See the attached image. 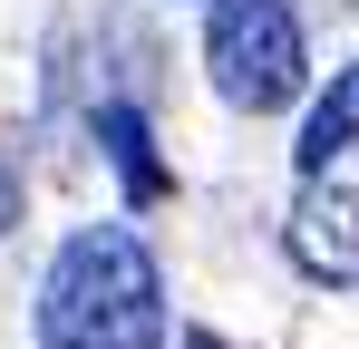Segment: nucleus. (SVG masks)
I'll list each match as a JSON object with an SVG mask.
<instances>
[{
  "label": "nucleus",
  "mask_w": 359,
  "mask_h": 349,
  "mask_svg": "<svg viewBox=\"0 0 359 349\" xmlns=\"http://www.w3.org/2000/svg\"><path fill=\"white\" fill-rule=\"evenodd\" d=\"M292 252L311 282H359V165H330L311 174V194L292 204Z\"/></svg>",
  "instance_id": "3"
},
{
  "label": "nucleus",
  "mask_w": 359,
  "mask_h": 349,
  "mask_svg": "<svg viewBox=\"0 0 359 349\" xmlns=\"http://www.w3.org/2000/svg\"><path fill=\"white\" fill-rule=\"evenodd\" d=\"M97 146H107V165L126 174V194H136V204H156V194H165V165H156L146 116H136V107H97Z\"/></svg>",
  "instance_id": "5"
},
{
  "label": "nucleus",
  "mask_w": 359,
  "mask_h": 349,
  "mask_svg": "<svg viewBox=\"0 0 359 349\" xmlns=\"http://www.w3.org/2000/svg\"><path fill=\"white\" fill-rule=\"evenodd\" d=\"M20 224V174H0V233Z\"/></svg>",
  "instance_id": "6"
},
{
  "label": "nucleus",
  "mask_w": 359,
  "mask_h": 349,
  "mask_svg": "<svg viewBox=\"0 0 359 349\" xmlns=\"http://www.w3.org/2000/svg\"><path fill=\"white\" fill-rule=\"evenodd\" d=\"M184 349H224V340H214V330H184Z\"/></svg>",
  "instance_id": "7"
},
{
  "label": "nucleus",
  "mask_w": 359,
  "mask_h": 349,
  "mask_svg": "<svg viewBox=\"0 0 359 349\" xmlns=\"http://www.w3.org/2000/svg\"><path fill=\"white\" fill-rule=\"evenodd\" d=\"M39 349H165V272L126 224L59 242L39 282Z\"/></svg>",
  "instance_id": "1"
},
{
  "label": "nucleus",
  "mask_w": 359,
  "mask_h": 349,
  "mask_svg": "<svg viewBox=\"0 0 359 349\" xmlns=\"http://www.w3.org/2000/svg\"><path fill=\"white\" fill-rule=\"evenodd\" d=\"M204 68L224 88V107L272 116L301 97V20L282 0H224L214 10V39H204Z\"/></svg>",
  "instance_id": "2"
},
{
  "label": "nucleus",
  "mask_w": 359,
  "mask_h": 349,
  "mask_svg": "<svg viewBox=\"0 0 359 349\" xmlns=\"http://www.w3.org/2000/svg\"><path fill=\"white\" fill-rule=\"evenodd\" d=\"M350 146H359V68H340L330 97H320L311 126H301V174H320L330 156H350Z\"/></svg>",
  "instance_id": "4"
}]
</instances>
